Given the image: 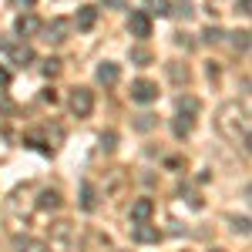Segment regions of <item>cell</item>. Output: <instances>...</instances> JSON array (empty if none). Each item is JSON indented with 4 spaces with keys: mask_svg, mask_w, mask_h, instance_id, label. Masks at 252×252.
I'll return each instance as SVG.
<instances>
[{
    "mask_svg": "<svg viewBox=\"0 0 252 252\" xmlns=\"http://www.w3.org/2000/svg\"><path fill=\"white\" fill-rule=\"evenodd\" d=\"M215 128L222 131L225 141H232L235 148H242L249 155V111L239 101H225L215 115Z\"/></svg>",
    "mask_w": 252,
    "mask_h": 252,
    "instance_id": "1",
    "label": "cell"
},
{
    "mask_svg": "<svg viewBox=\"0 0 252 252\" xmlns=\"http://www.w3.org/2000/svg\"><path fill=\"white\" fill-rule=\"evenodd\" d=\"M91 111H94V91H91V88H74V91H71V115L88 118Z\"/></svg>",
    "mask_w": 252,
    "mask_h": 252,
    "instance_id": "2",
    "label": "cell"
},
{
    "mask_svg": "<svg viewBox=\"0 0 252 252\" xmlns=\"http://www.w3.org/2000/svg\"><path fill=\"white\" fill-rule=\"evenodd\" d=\"M40 34H44L47 44H64V40L71 37V20L54 17L51 24H40Z\"/></svg>",
    "mask_w": 252,
    "mask_h": 252,
    "instance_id": "3",
    "label": "cell"
},
{
    "mask_svg": "<svg viewBox=\"0 0 252 252\" xmlns=\"http://www.w3.org/2000/svg\"><path fill=\"white\" fill-rule=\"evenodd\" d=\"M71 235H74V225H71V222H64V219L54 222V225H51V246H47V249L64 252L67 246H71Z\"/></svg>",
    "mask_w": 252,
    "mask_h": 252,
    "instance_id": "4",
    "label": "cell"
},
{
    "mask_svg": "<svg viewBox=\"0 0 252 252\" xmlns=\"http://www.w3.org/2000/svg\"><path fill=\"white\" fill-rule=\"evenodd\" d=\"M131 101H138V104H152V101H158V84L155 81H145V78L131 81Z\"/></svg>",
    "mask_w": 252,
    "mask_h": 252,
    "instance_id": "5",
    "label": "cell"
},
{
    "mask_svg": "<svg viewBox=\"0 0 252 252\" xmlns=\"http://www.w3.org/2000/svg\"><path fill=\"white\" fill-rule=\"evenodd\" d=\"M128 31H131V37H138V40L152 37V17H148V10H131Z\"/></svg>",
    "mask_w": 252,
    "mask_h": 252,
    "instance_id": "6",
    "label": "cell"
},
{
    "mask_svg": "<svg viewBox=\"0 0 252 252\" xmlns=\"http://www.w3.org/2000/svg\"><path fill=\"white\" fill-rule=\"evenodd\" d=\"M14 34H17V37H34V34H40V17L31 14V10H24V14L14 20Z\"/></svg>",
    "mask_w": 252,
    "mask_h": 252,
    "instance_id": "7",
    "label": "cell"
},
{
    "mask_svg": "<svg viewBox=\"0 0 252 252\" xmlns=\"http://www.w3.org/2000/svg\"><path fill=\"white\" fill-rule=\"evenodd\" d=\"M131 239H135L138 246H158L161 242V229L158 225H148V222H141L131 229Z\"/></svg>",
    "mask_w": 252,
    "mask_h": 252,
    "instance_id": "8",
    "label": "cell"
},
{
    "mask_svg": "<svg viewBox=\"0 0 252 252\" xmlns=\"http://www.w3.org/2000/svg\"><path fill=\"white\" fill-rule=\"evenodd\" d=\"M94 78H97V84H104V88H115L118 81H121V67H118L115 61H101Z\"/></svg>",
    "mask_w": 252,
    "mask_h": 252,
    "instance_id": "9",
    "label": "cell"
},
{
    "mask_svg": "<svg viewBox=\"0 0 252 252\" xmlns=\"http://www.w3.org/2000/svg\"><path fill=\"white\" fill-rule=\"evenodd\" d=\"M131 225H141V222H152V215H155V202L152 198H135L131 202Z\"/></svg>",
    "mask_w": 252,
    "mask_h": 252,
    "instance_id": "10",
    "label": "cell"
},
{
    "mask_svg": "<svg viewBox=\"0 0 252 252\" xmlns=\"http://www.w3.org/2000/svg\"><path fill=\"white\" fill-rule=\"evenodd\" d=\"M7 58L14 61L17 67H31L34 64V47L31 44H7Z\"/></svg>",
    "mask_w": 252,
    "mask_h": 252,
    "instance_id": "11",
    "label": "cell"
},
{
    "mask_svg": "<svg viewBox=\"0 0 252 252\" xmlns=\"http://www.w3.org/2000/svg\"><path fill=\"white\" fill-rule=\"evenodd\" d=\"M94 24H97V7L84 3V7H78V14H74V24H71V27H78V31H91Z\"/></svg>",
    "mask_w": 252,
    "mask_h": 252,
    "instance_id": "12",
    "label": "cell"
},
{
    "mask_svg": "<svg viewBox=\"0 0 252 252\" xmlns=\"http://www.w3.org/2000/svg\"><path fill=\"white\" fill-rule=\"evenodd\" d=\"M14 252H51L44 239H34V235H14Z\"/></svg>",
    "mask_w": 252,
    "mask_h": 252,
    "instance_id": "13",
    "label": "cell"
},
{
    "mask_svg": "<svg viewBox=\"0 0 252 252\" xmlns=\"http://www.w3.org/2000/svg\"><path fill=\"white\" fill-rule=\"evenodd\" d=\"M61 192L58 189H40V195H37V209H44V212H58L61 209Z\"/></svg>",
    "mask_w": 252,
    "mask_h": 252,
    "instance_id": "14",
    "label": "cell"
},
{
    "mask_svg": "<svg viewBox=\"0 0 252 252\" xmlns=\"http://www.w3.org/2000/svg\"><path fill=\"white\" fill-rule=\"evenodd\" d=\"M192 128H195V118H189V115H175L172 118V135L175 138H189Z\"/></svg>",
    "mask_w": 252,
    "mask_h": 252,
    "instance_id": "15",
    "label": "cell"
},
{
    "mask_svg": "<svg viewBox=\"0 0 252 252\" xmlns=\"http://www.w3.org/2000/svg\"><path fill=\"white\" fill-rule=\"evenodd\" d=\"M81 209L84 212H94L97 209V189L91 182H81Z\"/></svg>",
    "mask_w": 252,
    "mask_h": 252,
    "instance_id": "16",
    "label": "cell"
},
{
    "mask_svg": "<svg viewBox=\"0 0 252 252\" xmlns=\"http://www.w3.org/2000/svg\"><path fill=\"white\" fill-rule=\"evenodd\" d=\"M175 108H178V115H189V118H195V115H198V97H192V94H182L178 101H175Z\"/></svg>",
    "mask_w": 252,
    "mask_h": 252,
    "instance_id": "17",
    "label": "cell"
},
{
    "mask_svg": "<svg viewBox=\"0 0 252 252\" xmlns=\"http://www.w3.org/2000/svg\"><path fill=\"white\" fill-rule=\"evenodd\" d=\"M168 78L175 84H189V67H182L178 61H168Z\"/></svg>",
    "mask_w": 252,
    "mask_h": 252,
    "instance_id": "18",
    "label": "cell"
},
{
    "mask_svg": "<svg viewBox=\"0 0 252 252\" xmlns=\"http://www.w3.org/2000/svg\"><path fill=\"white\" fill-rule=\"evenodd\" d=\"M155 125H158V118L152 115V111H141V115L135 118V131H152Z\"/></svg>",
    "mask_w": 252,
    "mask_h": 252,
    "instance_id": "19",
    "label": "cell"
},
{
    "mask_svg": "<svg viewBox=\"0 0 252 252\" xmlns=\"http://www.w3.org/2000/svg\"><path fill=\"white\" fill-rule=\"evenodd\" d=\"M131 64H138V67L152 64V51L148 47H131Z\"/></svg>",
    "mask_w": 252,
    "mask_h": 252,
    "instance_id": "20",
    "label": "cell"
},
{
    "mask_svg": "<svg viewBox=\"0 0 252 252\" xmlns=\"http://www.w3.org/2000/svg\"><path fill=\"white\" fill-rule=\"evenodd\" d=\"M229 37H232V47H235V51H242V54L249 51V31H235V34H229Z\"/></svg>",
    "mask_w": 252,
    "mask_h": 252,
    "instance_id": "21",
    "label": "cell"
},
{
    "mask_svg": "<svg viewBox=\"0 0 252 252\" xmlns=\"http://www.w3.org/2000/svg\"><path fill=\"white\" fill-rule=\"evenodd\" d=\"M225 37V31H222V27H205V31H202V40H205V44H219V40Z\"/></svg>",
    "mask_w": 252,
    "mask_h": 252,
    "instance_id": "22",
    "label": "cell"
},
{
    "mask_svg": "<svg viewBox=\"0 0 252 252\" xmlns=\"http://www.w3.org/2000/svg\"><path fill=\"white\" fill-rule=\"evenodd\" d=\"M148 7H152V14H158V17H168V14H172L168 0H148Z\"/></svg>",
    "mask_w": 252,
    "mask_h": 252,
    "instance_id": "23",
    "label": "cell"
},
{
    "mask_svg": "<svg viewBox=\"0 0 252 252\" xmlns=\"http://www.w3.org/2000/svg\"><path fill=\"white\" fill-rule=\"evenodd\" d=\"M40 71H44V78H54V74H61V61L58 58H47Z\"/></svg>",
    "mask_w": 252,
    "mask_h": 252,
    "instance_id": "24",
    "label": "cell"
},
{
    "mask_svg": "<svg viewBox=\"0 0 252 252\" xmlns=\"http://www.w3.org/2000/svg\"><path fill=\"white\" fill-rule=\"evenodd\" d=\"M118 148V135L115 131H104V135H101V152H115Z\"/></svg>",
    "mask_w": 252,
    "mask_h": 252,
    "instance_id": "25",
    "label": "cell"
},
{
    "mask_svg": "<svg viewBox=\"0 0 252 252\" xmlns=\"http://www.w3.org/2000/svg\"><path fill=\"white\" fill-rule=\"evenodd\" d=\"M232 229H235L239 235H249V219H246V215H242V219H235V222H232Z\"/></svg>",
    "mask_w": 252,
    "mask_h": 252,
    "instance_id": "26",
    "label": "cell"
},
{
    "mask_svg": "<svg viewBox=\"0 0 252 252\" xmlns=\"http://www.w3.org/2000/svg\"><path fill=\"white\" fill-rule=\"evenodd\" d=\"M249 7H252V0H239V3H235V14H239V17H249L252 14Z\"/></svg>",
    "mask_w": 252,
    "mask_h": 252,
    "instance_id": "27",
    "label": "cell"
},
{
    "mask_svg": "<svg viewBox=\"0 0 252 252\" xmlns=\"http://www.w3.org/2000/svg\"><path fill=\"white\" fill-rule=\"evenodd\" d=\"M7 3H10L14 10H31V7H34L37 0H7Z\"/></svg>",
    "mask_w": 252,
    "mask_h": 252,
    "instance_id": "28",
    "label": "cell"
},
{
    "mask_svg": "<svg viewBox=\"0 0 252 252\" xmlns=\"http://www.w3.org/2000/svg\"><path fill=\"white\" fill-rule=\"evenodd\" d=\"M40 101H47V104H58V91H54V88H44V91H40Z\"/></svg>",
    "mask_w": 252,
    "mask_h": 252,
    "instance_id": "29",
    "label": "cell"
},
{
    "mask_svg": "<svg viewBox=\"0 0 252 252\" xmlns=\"http://www.w3.org/2000/svg\"><path fill=\"white\" fill-rule=\"evenodd\" d=\"M7 84H10V71L0 64V88H7Z\"/></svg>",
    "mask_w": 252,
    "mask_h": 252,
    "instance_id": "30",
    "label": "cell"
},
{
    "mask_svg": "<svg viewBox=\"0 0 252 252\" xmlns=\"http://www.w3.org/2000/svg\"><path fill=\"white\" fill-rule=\"evenodd\" d=\"M0 111H14V104H10V97L0 94Z\"/></svg>",
    "mask_w": 252,
    "mask_h": 252,
    "instance_id": "31",
    "label": "cell"
},
{
    "mask_svg": "<svg viewBox=\"0 0 252 252\" xmlns=\"http://www.w3.org/2000/svg\"><path fill=\"white\" fill-rule=\"evenodd\" d=\"M104 7H125V0H104Z\"/></svg>",
    "mask_w": 252,
    "mask_h": 252,
    "instance_id": "32",
    "label": "cell"
},
{
    "mask_svg": "<svg viewBox=\"0 0 252 252\" xmlns=\"http://www.w3.org/2000/svg\"><path fill=\"white\" fill-rule=\"evenodd\" d=\"M212 252H222V249H212Z\"/></svg>",
    "mask_w": 252,
    "mask_h": 252,
    "instance_id": "33",
    "label": "cell"
}]
</instances>
